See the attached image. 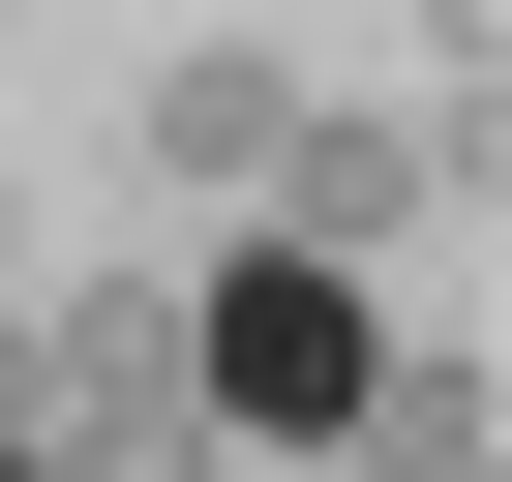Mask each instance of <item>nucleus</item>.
Masks as SVG:
<instances>
[{"instance_id":"423d86ee","label":"nucleus","mask_w":512,"mask_h":482,"mask_svg":"<svg viewBox=\"0 0 512 482\" xmlns=\"http://www.w3.org/2000/svg\"><path fill=\"white\" fill-rule=\"evenodd\" d=\"M0 332H31V272H0Z\"/></svg>"},{"instance_id":"f03ea898","label":"nucleus","mask_w":512,"mask_h":482,"mask_svg":"<svg viewBox=\"0 0 512 482\" xmlns=\"http://www.w3.org/2000/svg\"><path fill=\"white\" fill-rule=\"evenodd\" d=\"M181 272H61L31 332H0V452H181Z\"/></svg>"},{"instance_id":"f257e3e1","label":"nucleus","mask_w":512,"mask_h":482,"mask_svg":"<svg viewBox=\"0 0 512 482\" xmlns=\"http://www.w3.org/2000/svg\"><path fill=\"white\" fill-rule=\"evenodd\" d=\"M181 392H211L241 452H332V422L392 392V332H362V272H302V241H241V272H181Z\"/></svg>"},{"instance_id":"39448f33","label":"nucleus","mask_w":512,"mask_h":482,"mask_svg":"<svg viewBox=\"0 0 512 482\" xmlns=\"http://www.w3.org/2000/svg\"><path fill=\"white\" fill-rule=\"evenodd\" d=\"M332 482H512V392H482V362H392V392L332 422Z\"/></svg>"},{"instance_id":"7ed1b4c3","label":"nucleus","mask_w":512,"mask_h":482,"mask_svg":"<svg viewBox=\"0 0 512 482\" xmlns=\"http://www.w3.org/2000/svg\"><path fill=\"white\" fill-rule=\"evenodd\" d=\"M272 151H302V91H272V31H181V61H151V181H181V211H241Z\"/></svg>"},{"instance_id":"20e7f679","label":"nucleus","mask_w":512,"mask_h":482,"mask_svg":"<svg viewBox=\"0 0 512 482\" xmlns=\"http://www.w3.org/2000/svg\"><path fill=\"white\" fill-rule=\"evenodd\" d=\"M272 211H302V272H362V241H422V211H452V151H422V121H302V151H272Z\"/></svg>"}]
</instances>
